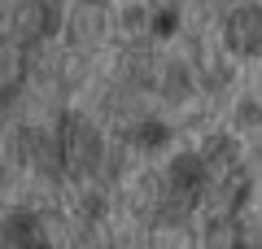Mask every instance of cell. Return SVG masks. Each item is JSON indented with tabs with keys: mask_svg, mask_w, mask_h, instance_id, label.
<instances>
[{
	"mask_svg": "<svg viewBox=\"0 0 262 249\" xmlns=\"http://www.w3.org/2000/svg\"><path fill=\"white\" fill-rule=\"evenodd\" d=\"M227 39L241 53H262V9H245L227 22Z\"/></svg>",
	"mask_w": 262,
	"mask_h": 249,
	"instance_id": "1",
	"label": "cell"
}]
</instances>
